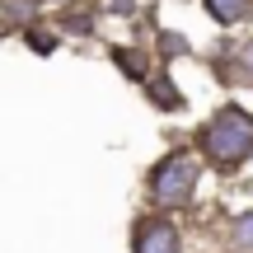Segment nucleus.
Instances as JSON below:
<instances>
[{
	"label": "nucleus",
	"instance_id": "2",
	"mask_svg": "<svg viewBox=\"0 0 253 253\" xmlns=\"http://www.w3.org/2000/svg\"><path fill=\"white\" fill-rule=\"evenodd\" d=\"M197 178H202V164L192 160L188 150H173L169 160H160L155 164V173H150V202L155 207H183V202L192 197V188H197Z\"/></svg>",
	"mask_w": 253,
	"mask_h": 253
},
{
	"label": "nucleus",
	"instance_id": "8",
	"mask_svg": "<svg viewBox=\"0 0 253 253\" xmlns=\"http://www.w3.org/2000/svg\"><path fill=\"white\" fill-rule=\"evenodd\" d=\"M235 71H239V80H249L253 84V38L244 47H239V56H235Z\"/></svg>",
	"mask_w": 253,
	"mask_h": 253
},
{
	"label": "nucleus",
	"instance_id": "6",
	"mask_svg": "<svg viewBox=\"0 0 253 253\" xmlns=\"http://www.w3.org/2000/svg\"><path fill=\"white\" fill-rule=\"evenodd\" d=\"M150 94H155V103H160L164 113H178V108H183V94L173 89V80H169L164 71H160V80H150Z\"/></svg>",
	"mask_w": 253,
	"mask_h": 253
},
{
	"label": "nucleus",
	"instance_id": "3",
	"mask_svg": "<svg viewBox=\"0 0 253 253\" xmlns=\"http://www.w3.org/2000/svg\"><path fill=\"white\" fill-rule=\"evenodd\" d=\"M183 239L169 220H141L136 225V253H178Z\"/></svg>",
	"mask_w": 253,
	"mask_h": 253
},
{
	"label": "nucleus",
	"instance_id": "1",
	"mask_svg": "<svg viewBox=\"0 0 253 253\" xmlns=\"http://www.w3.org/2000/svg\"><path fill=\"white\" fill-rule=\"evenodd\" d=\"M202 150L216 164H244L253 155V118L244 108H235V103H225L216 118L202 126Z\"/></svg>",
	"mask_w": 253,
	"mask_h": 253
},
{
	"label": "nucleus",
	"instance_id": "4",
	"mask_svg": "<svg viewBox=\"0 0 253 253\" xmlns=\"http://www.w3.org/2000/svg\"><path fill=\"white\" fill-rule=\"evenodd\" d=\"M249 9H253V0H207V14L216 24H239Z\"/></svg>",
	"mask_w": 253,
	"mask_h": 253
},
{
	"label": "nucleus",
	"instance_id": "10",
	"mask_svg": "<svg viewBox=\"0 0 253 253\" xmlns=\"http://www.w3.org/2000/svg\"><path fill=\"white\" fill-rule=\"evenodd\" d=\"M24 38H28L33 52H52V47H56V33H42V28H24Z\"/></svg>",
	"mask_w": 253,
	"mask_h": 253
},
{
	"label": "nucleus",
	"instance_id": "11",
	"mask_svg": "<svg viewBox=\"0 0 253 253\" xmlns=\"http://www.w3.org/2000/svg\"><path fill=\"white\" fill-rule=\"evenodd\" d=\"M160 42H164V52H183V47H188V42H183V38H178V33H164V38H160Z\"/></svg>",
	"mask_w": 253,
	"mask_h": 253
},
{
	"label": "nucleus",
	"instance_id": "9",
	"mask_svg": "<svg viewBox=\"0 0 253 253\" xmlns=\"http://www.w3.org/2000/svg\"><path fill=\"white\" fill-rule=\"evenodd\" d=\"M235 244L239 249H253V211H244V216L235 220Z\"/></svg>",
	"mask_w": 253,
	"mask_h": 253
},
{
	"label": "nucleus",
	"instance_id": "12",
	"mask_svg": "<svg viewBox=\"0 0 253 253\" xmlns=\"http://www.w3.org/2000/svg\"><path fill=\"white\" fill-rule=\"evenodd\" d=\"M108 9L113 14H131V0H108Z\"/></svg>",
	"mask_w": 253,
	"mask_h": 253
},
{
	"label": "nucleus",
	"instance_id": "7",
	"mask_svg": "<svg viewBox=\"0 0 253 253\" xmlns=\"http://www.w3.org/2000/svg\"><path fill=\"white\" fill-rule=\"evenodd\" d=\"M61 28H66L71 38H89V33H94V14H80V9H71V14L61 19Z\"/></svg>",
	"mask_w": 253,
	"mask_h": 253
},
{
	"label": "nucleus",
	"instance_id": "5",
	"mask_svg": "<svg viewBox=\"0 0 253 253\" xmlns=\"http://www.w3.org/2000/svg\"><path fill=\"white\" fill-rule=\"evenodd\" d=\"M113 61H118V71L126 75V80H150V66H145V56L136 52V47H118Z\"/></svg>",
	"mask_w": 253,
	"mask_h": 253
}]
</instances>
